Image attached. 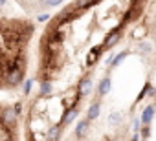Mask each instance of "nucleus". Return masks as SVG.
Returning a JSON list of instances; mask_svg holds the SVG:
<instances>
[{
  "instance_id": "9d476101",
  "label": "nucleus",
  "mask_w": 156,
  "mask_h": 141,
  "mask_svg": "<svg viewBox=\"0 0 156 141\" xmlns=\"http://www.w3.org/2000/svg\"><path fill=\"white\" fill-rule=\"evenodd\" d=\"M87 115H88V121H92V119L99 117V103H92V105L88 106V112H87Z\"/></svg>"
},
{
  "instance_id": "6e6552de",
  "label": "nucleus",
  "mask_w": 156,
  "mask_h": 141,
  "mask_svg": "<svg viewBox=\"0 0 156 141\" xmlns=\"http://www.w3.org/2000/svg\"><path fill=\"white\" fill-rule=\"evenodd\" d=\"M110 86H112V81H110V77H103L101 79V83H99V95H107L108 92H110Z\"/></svg>"
},
{
  "instance_id": "20e7f679",
  "label": "nucleus",
  "mask_w": 156,
  "mask_h": 141,
  "mask_svg": "<svg viewBox=\"0 0 156 141\" xmlns=\"http://www.w3.org/2000/svg\"><path fill=\"white\" fill-rule=\"evenodd\" d=\"M90 90H92V81H90V77H85L79 83V86H77V94H79V95H87Z\"/></svg>"
},
{
  "instance_id": "423d86ee",
  "label": "nucleus",
  "mask_w": 156,
  "mask_h": 141,
  "mask_svg": "<svg viewBox=\"0 0 156 141\" xmlns=\"http://www.w3.org/2000/svg\"><path fill=\"white\" fill-rule=\"evenodd\" d=\"M154 112H156V106H152V105H149L143 112H141V123L147 126L149 123H151V119H152V115H154Z\"/></svg>"
},
{
  "instance_id": "4be33fe9",
  "label": "nucleus",
  "mask_w": 156,
  "mask_h": 141,
  "mask_svg": "<svg viewBox=\"0 0 156 141\" xmlns=\"http://www.w3.org/2000/svg\"><path fill=\"white\" fill-rule=\"evenodd\" d=\"M6 2H8V0H0V6H4Z\"/></svg>"
},
{
  "instance_id": "0eeeda50",
  "label": "nucleus",
  "mask_w": 156,
  "mask_h": 141,
  "mask_svg": "<svg viewBox=\"0 0 156 141\" xmlns=\"http://www.w3.org/2000/svg\"><path fill=\"white\" fill-rule=\"evenodd\" d=\"M88 128H90V121H88V119L79 121V123H77V126H75V136H77V137H83V136L88 132Z\"/></svg>"
},
{
  "instance_id": "9b49d317",
  "label": "nucleus",
  "mask_w": 156,
  "mask_h": 141,
  "mask_svg": "<svg viewBox=\"0 0 156 141\" xmlns=\"http://www.w3.org/2000/svg\"><path fill=\"white\" fill-rule=\"evenodd\" d=\"M127 55H129V51H121L119 55H116V57L110 60V66H112V68H116L118 64H121V62H123V59H125Z\"/></svg>"
},
{
  "instance_id": "a211bd4d",
  "label": "nucleus",
  "mask_w": 156,
  "mask_h": 141,
  "mask_svg": "<svg viewBox=\"0 0 156 141\" xmlns=\"http://www.w3.org/2000/svg\"><path fill=\"white\" fill-rule=\"evenodd\" d=\"M141 51H151V44H141Z\"/></svg>"
},
{
  "instance_id": "f3484780",
  "label": "nucleus",
  "mask_w": 156,
  "mask_h": 141,
  "mask_svg": "<svg viewBox=\"0 0 156 141\" xmlns=\"http://www.w3.org/2000/svg\"><path fill=\"white\" fill-rule=\"evenodd\" d=\"M149 90H151V84H149V83H147V84H145V86H143V90H141V94H140V95H138V101H140V99H141V97H143V95H145V94H147V92H149Z\"/></svg>"
},
{
  "instance_id": "412c9836",
  "label": "nucleus",
  "mask_w": 156,
  "mask_h": 141,
  "mask_svg": "<svg viewBox=\"0 0 156 141\" xmlns=\"http://www.w3.org/2000/svg\"><path fill=\"white\" fill-rule=\"evenodd\" d=\"M132 125H134V132H138V128H140V121H138V119H134V123H132Z\"/></svg>"
},
{
  "instance_id": "f8f14e48",
  "label": "nucleus",
  "mask_w": 156,
  "mask_h": 141,
  "mask_svg": "<svg viewBox=\"0 0 156 141\" xmlns=\"http://www.w3.org/2000/svg\"><path fill=\"white\" fill-rule=\"evenodd\" d=\"M51 94V83L50 81H42L41 83V95H50Z\"/></svg>"
},
{
  "instance_id": "6ab92c4d",
  "label": "nucleus",
  "mask_w": 156,
  "mask_h": 141,
  "mask_svg": "<svg viewBox=\"0 0 156 141\" xmlns=\"http://www.w3.org/2000/svg\"><path fill=\"white\" fill-rule=\"evenodd\" d=\"M141 136H143V137H147V136H149V125H147V126H143V130H141Z\"/></svg>"
},
{
  "instance_id": "1a4fd4ad",
  "label": "nucleus",
  "mask_w": 156,
  "mask_h": 141,
  "mask_svg": "<svg viewBox=\"0 0 156 141\" xmlns=\"http://www.w3.org/2000/svg\"><path fill=\"white\" fill-rule=\"evenodd\" d=\"M103 51V46H94L90 51H88V64H94L99 57V53Z\"/></svg>"
},
{
  "instance_id": "7ed1b4c3",
  "label": "nucleus",
  "mask_w": 156,
  "mask_h": 141,
  "mask_svg": "<svg viewBox=\"0 0 156 141\" xmlns=\"http://www.w3.org/2000/svg\"><path fill=\"white\" fill-rule=\"evenodd\" d=\"M22 79H24V70H17V72H11L6 75V83L9 86H17Z\"/></svg>"
},
{
  "instance_id": "39448f33",
  "label": "nucleus",
  "mask_w": 156,
  "mask_h": 141,
  "mask_svg": "<svg viewBox=\"0 0 156 141\" xmlns=\"http://www.w3.org/2000/svg\"><path fill=\"white\" fill-rule=\"evenodd\" d=\"M77 114H79V112H77V108H70V110H66V112H64V115H62V117H61V121H59V126L68 125L72 119H75V117H77Z\"/></svg>"
},
{
  "instance_id": "f257e3e1",
  "label": "nucleus",
  "mask_w": 156,
  "mask_h": 141,
  "mask_svg": "<svg viewBox=\"0 0 156 141\" xmlns=\"http://www.w3.org/2000/svg\"><path fill=\"white\" fill-rule=\"evenodd\" d=\"M121 39V28H116V29H112L107 37H105V40H103V50H110L114 44H118V40Z\"/></svg>"
},
{
  "instance_id": "f03ea898",
  "label": "nucleus",
  "mask_w": 156,
  "mask_h": 141,
  "mask_svg": "<svg viewBox=\"0 0 156 141\" xmlns=\"http://www.w3.org/2000/svg\"><path fill=\"white\" fill-rule=\"evenodd\" d=\"M17 117H19V114L15 112L13 106H8V108L2 110V121H4V123H8V125H17Z\"/></svg>"
},
{
  "instance_id": "ddd939ff",
  "label": "nucleus",
  "mask_w": 156,
  "mask_h": 141,
  "mask_svg": "<svg viewBox=\"0 0 156 141\" xmlns=\"http://www.w3.org/2000/svg\"><path fill=\"white\" fill-rule=\"evenodd\" d=\"M108 123H110L112 126H116L118 123H121V114H118V112H112V114H110V119H108Z\"/></svg>"
},
{
  "instance_id": "2eb2a0df",
  "label": "nucleus",
  "mask_w": 156,
  "mask_h": 141,
  "mask_svg": "<svg viewBox=\"0 0 156 141\" xmlns=\"http://www.w3.org/2000/svg\"><path fill=\"white\" fill-rule=\"evenodd\" d=\"M62 0H44V8H57Z\"/></svg>"
},
{
  "instance_id": "dca6fc26",
  "label": "nucleus",
  "mask_w": 156,
  "mask_h": 141,
  "mask_svg": "<svg viewBox=\"0 0 156 141\" xmlns=\"http://www.w3.org/2000/svg\"><path fill=\"white\" fill-rule=\"evenodd\" d=\"M37 20H39V22H48V20H50V15H48V13H41V15L37 17Z\"/></svg>"
},
{
  "instance_id": "4468645a",
  "label": "nucleus",
  "mask_w": 156,
  "mask_h": 141,
  "mask_svg": "<svg viewBox=\"0 0 156 141\" xmlns=\"http://www.w3.org/2000/svg\"><path fill=\"white\" fill-rule=\"evenodd\" d=\"M31 88H33V79H28V81H24V94H26V95H30Z\"/></svg>"
},
{
  "instance_id": "aec40b11",
  "label": "nucleus",
  "mask_w": 156,
  "mask_h": 141,
  "mask_svg": "<svg viewBox=\"0 0 156 141\" xmlns=\"http://www.w3.org/2000/svg\"><path fill=\"white\" fill-rule=\"evenodd\" d=\"M13 108H15V112H17V114H19V112L22 110V106H20V103H15V106H13Z\"/></svg>"
}]
</instances>
